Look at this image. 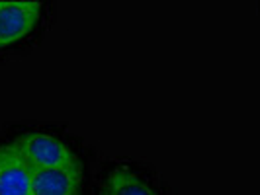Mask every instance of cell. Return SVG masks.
Here are the masks:
<instances>
[{
    "instance_id": "7a4b0ae2",
    "label": "cell",
    "mask_w": 260,
    "mask_h": 195,
    "mask_svg": "<svg viewBox=\"0 0 260 195\" xmlns=\"http://www.w3.org/2000/svg\"><path fill=\"white\" fill-rule=\"evenodd\" d=\"M41 4L31 0H0V49L29 35L39 22Z\"/></svg>"
},
{
    "instance_id": "6da1fadb",
    "label": "cell",
    "mask_w": 260,
    "mask_h": 195,
    "mask_svg": "<svg viewBox=\"0 0 260 195\" xmlns=\"http://www.w3.org/2000/svg\"><path fill=\"white\" fill-rule=\"evenodd\" d=\"M12 146L34 170L61 168L78 162L71 146L49 133H39V131L24 133L16 137Z\"/></svg>"
},
{
    "instance_id": "3957f363",
    "label": "cell",
    "mask_w": 260,
    "mask_h": 195,
    "mask_svg": "<svg viewBox=\"0 0 260 195\" xmlns=\"http://www.w3.org/2000/svg\"><path fill=\"white\" fill-rule=\"evenodd\" d=\"M34 168L12 144L0 146V195H31Z\"/></svg>"
},
{
    "instance_id": "5b68a950",
    "label": "cell",
    "mask_w": 260,
    "mask_h": 195,
    "mask_svg": "<svg viewBox=\"0 0 260 195\" xmlns=\"http://www.w3.org/2000/svg\"><path fill=\"white\" fill-rule=\"evenodd\" d=\"M102 195H158V191L141 176L121 166L108 174Z\"/></svg>"
},
{
    "instance_id": "277c9868",
    "label": "cell",
    "mask_w": 260,
    "mask_h": 195,
    "mask_svg": "<svg viewBox=\"0 0 260 195\" xmlns=\"http://www.w3.org/2000/svg\"><path fill=\"white\" fill-rule=\"evenodd\" d=\"M82 180L80 164H69L61 168L34 170L31 195H78Z\"/></svg>"
}]
</instances>
